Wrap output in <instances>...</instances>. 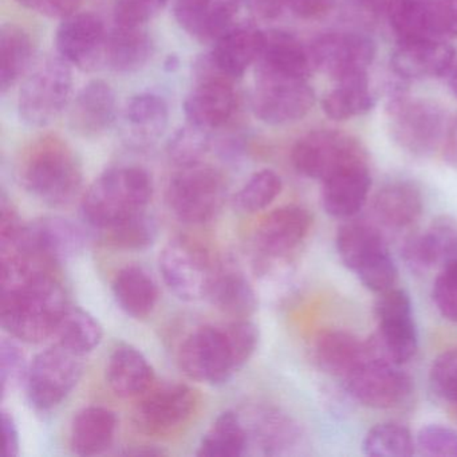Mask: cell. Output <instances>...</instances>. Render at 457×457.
I'll return each mask as SVG.
<instances>
[{
    "instance_id": "cell-40",
    "label": "cell",
    "mask_w": 457,
    "mask_h": 457,
    "mask_svg": "<svg viewBox=\"0 0 457 457\" xmlns=\"http://www.w3.org/2000/svg\"><path fill=\"white\" fill-rule=\"evenodd\" d=\"M323 111L337 121L363 116L373 109L374 98L369 87L368 74L338 82L336 89L323 98Z\"/></svg>"
},
{
    "instance_id": "cell-11",
    "label": "cell",
    "mask_w": 457,
    "mask_h": 457,
    "mask_svg": "<svg viewBox=\"0 0 457 457\" xmlns=\"http://www.w3.org/2000/svg\"><path fill=\"white\" fill-rule=\"evenodd\" d=\"M376 317L379 334L376 344L371 345L376 357L397 365L411 361L419 349V333L409 294L395 287L378 294Z\"/></svg>"
},
{
    "instance_id": "cell-32",
    "label": "cell",
    "mask_w": 457,
    "mask_h": 457,
    "mask_svg": "<svg viewBox=\"0 0 457 457\" xmlns=\"http://www.w3.org/2000/svg\"><path fill=\"white\" fill-rule=\"evenodd\" d=\"M371 208L382 226L403 229L419 220L424 210V200L414 184L392 181L376 192Z\"/></svg>"
},
{
    "instance_id": "cell-33",
    "label": "cell",
    "mask_w": 457,
    "mask_h": 457,
    "mask_svg": "<svg viewBox=\"0 0 457 457\" xmlns=\"http://www.w3.org/2000/svg\"><path fill=\"white\" fill-rule=\"evenodd\" d=\"M106 379L119 397H140L151 389L154 371L140 350L130 345H121L109 358Z\"/></svg>"
},
{
    "instance_id": "cell-36",
    "label": "cell",
    "mask_w": 457,
    "mask_h": 457,
    "mask_svg": "<svg viewBox=\"0 0 457 457\" xmlns=\"http://www.w3.org/2000/svg\"><path fill=\"white\" fill-rule=\"evenodd\" d=\"M37 46L33 37L21 26L9 23L0 29V89L15 87L31 71Z\"/></svg>"
},
{
    "instance_id": "cell-10",
    "label": "cell",
    "mask_w": 457,
    "mask_h": 457,
    "mask_svg": "<svg viewBox=\"0 0 457 457\" xmlns=\"http://www.w3.org/2000/svg\"><path fill=\"white\" fill-rule=\"evenodd\" d=\"M366 162L365 151L352 136L338 130H314L296 141L291 162L299 175L325 181L347 165Z\"/></svg>"
},
{
    "instance_id": "cell-57",
    "label": "cell",
    "mask_w": 457,
    "mask_h": 457,
    "mask_svg": "<svg viewBox=\"0 0 457 457\" xmlns=\"http://www.w3.org/2000/svg\"><path fill=\"white\" fill-rule=\"evenodd\" d=\"M449 89H451L452 95L457 98V68L452 71L451 79H449Z\"/></svg>"
},
{
    "instance_id": "cell-34",
    "label": "cell",
    "mask_w": 457,
    "mask_h": 457,
    "mask_svg": "<svg viewBox=\"0 0 457 457\" xmlns=\"http://www.w3.org/2000/svg\"><path fill=\"white\" fill-rule=\"evenodd\" d=\"M207 298L213 307L229 317H250L258 307V294L247 275L232 267H216Z\"/></svg>"
},
{
    "instance_id": "cell-1",
    "label": "cell",
    "mask_w": 457,
    "mask_h": 457,
    "mask_svg": "<svg viewBox=\"0 0 457 457\" xmlns=\"http://www.w3.org/2000/svg\"><path fill=\"white\" fill-rule=\"evenodd\" d=\"M25 253L2 256L0 323L20 341L38 344L57 330L68 310L65 291Z\"/></svg>"
},
{
    "instance_id": "cell-24",
    "label": "cell",
    "mask_w": 457,
    "mask_h": 457,
    "mask_svg": "<svg viewBox=\"0 0 457 457\" xmlns=\"http://www.w3.org/2000/svg\"><path fill=\"white\" fill-rule=\"evenodd\" d=\"M312 219L306 208L286 205L272 211L262 220L255 234L259 253L287 258L309 234Z\"/></svg>"
},
{
    "instance_id": "cell-38",
    "label": "cell",
    "mask_w": 457,
    "mask_h": 457,
    "mask_svg": "<svg viewBox=\"0 0 457 457\" xmlns=\"http://www.w3.org/2000/svg\"><path fill=\"white\" fill-rule=\"evenodd\" d=\"M248 453L245 421L237 411H223L203 436L197 449L200 457H239Z\"/></svg>"
},
{
    "instance_id": "cell-25",
    "label": "cell",
    "mask_w": 457,
    "mask_h": 457,
    "mask_svg": "<svg viewBox=\"0 0 457 457\" xmlns=\"http://www.w3.org/2000/svg\"><path fill=\"white\" fill-rule=\"evenodd\" d=\"M242 0H176L179 26L200 42H215L232 28Z\"/></svg>"
},
{
    "instance_id": "cell-39",
    "label": "cell",
    "mask_w": 457,
    "mask_h": 457,
    "mask_svg": "<svg viewBox=\"0 0 457 457\" xmlns=\"http://www.w3.org/2000/svg\"><path fill=\"white\" fill-rule=\"evenodd\" d=\"M389 21L398 39H443L436 26L433 2L390 0Z\"/></svg>"
},
{
    "instance_id": "cell-17",
    "label": "cell",
    "mask_w": 457,
    "mask_h": 457,
    "mask_svg": "<svg viewBox=\"0 0 457 457\" xmlns=\"http://www.w3.org/2000/svg\"><path fill=\"white\" fill-rule=\"evenodd\" d=\"M106 37L108 31L97 15L76 12L58 26L55 46L69 65L92 71L105 61Z\"/></svg>"
},
{
    "instance_id": "cell-28",
    "label": "cell",
    "mask_w": 457,
    "mask_h": 457,
    "mask_svg": "<svg viewBox=\"0 0 457 457\" xmlns=\"http://www.w3.org/2000/svg\"><path fill=\"white\" fill-rule=\"evenodd\" d=\"M122 133L133 148L146 149L164 136L170 122L167 101L154 93L133 96L122 114Z\"/></svg>"
},
{
    "instance_id": "cell-41",
    "label": "cell",
    "mask_w": 457,
    "mask_h": 457,
    "mask_svg": "<svg viewBox=\"0 0 457 457\" xmlns=\"http://www.w3.org/2000/svg\"><path fill=\"white\" fill-rule=\"evenodd\" d=\"M54 336L58 344L71 352L84 355L93 352L103 341V326L81 307L66 310Z\"/></svg>"
},
{
    "instance_id": "cell-49",
    "label": "cell",
    "mask_w": 457,
    "mask_h": 457,
    "mask_svg": "<svg viewBox=\"0 0 457 457\" xmlns=\"http://www.w3.org/2000/svg\"><path fill=\"white\" fill-rule=\"evenodd\" d=\"M416 448L424 456L457 457V430L445 425H427L417 433Z\"/></svg>"
},
{
    "instance_id": "cell-43",
    "label": "cell",
    "mask_w": 457,
    "mask_h": 457,
    "mask_svg": "<svg viewBox=\"0 0 457 457\" xmlns=\"http://www.w3.org/2000/svg\"><path fill=\"white\" fill-rule=\"evenodd\" d=\"M101 231L106 242L119 250L143 251L154 245L159 227L156 220L143 211Z\"/></svg>"
},
{
    "instance_id": "cell-44",
    "label": "cell",
    "mask_w": 457,
    "mask_h": 457,
    "mask_svg": "<svg viewBox=\"0 0 457 457\" xmlns=\"http://www.w3.org/2000/svg\"><path fill=\"white\" fill-rule=\"evenodd\" d=\"M282 188V179L277 172L271 170H259L235 195L234 207L240 212H258L269 207L279 196Z\"/></svg>"
},
{
    "instance_id": "cell-52",
    "label": "cell",
    "mask_w": 457,
    "mask_h": 457,
    "mask_svg": "<svg viewBox=\"0 0 457 457\" xmlns=\"http://www.w3.org/2000/svg\"><path fill=\"white\" fill-rule=\"evenodd\" d=\"M336 0H285L286 9L302 20H320L330 14Z\"/></svg>"
},
{
    "instance_id": "cell-5",
    "label": "cell",
    "mask_w": 457,
    "mask_h": 457,
    "mask_svg": "<svg viewBox=\"0 0 457 457\" xmlns=\"http://www.w3.org/2000/svg\"><path fill=\"white\" fill-rule=\"evenodd\" d=\"M73 73L62 57H46L34 63L21 87L18 114L30 128H46L71 106Z\"/></svg>"
},
{
    "instance_id": "cell-55",
    "label": "cell",
    "mask_w": 457,
    "mask_h": 457,
    "mask_svg": "<svg viewBox=\"0 0 457 457\" xmlns=\"http://www.w3.org/2000/svg\"><path fill=\"white\" fill-rule=\"evenodd\" d=\"M253 14L263 20H274L286 9L285 0H242Z\"/></svg>"
},
{
    "instance_id": "cell-13",
    "label": "cell",
    "mask_w": 457,
    "mask_h": 457,
    "mask_svg": "<svg viewBox=\"0 0 457 457\" xmlns=\"http://www.w3.org/2000/svg\"><path fill=\"white\" fill-rule=\"evenodd\" d=\"M312 65L337 82L368 74L376 55L369 37L353 31H331L314 39L309 47Z\"/></svg>"
},
{
    "instance_id": "cell-46",
    "label": "cell",
    "mask_w": 457,
    "mask_h": 457,
    "mask_svg": "<svg viewBox=\"0 0 457 457\" xmlns=\"http://www.w3.org/2000/svg\"><path fill=\"white\" fill-rule=\"evenodd\" d=\"M429 385L436 397L448 403L457 417V349L441 353L433 361Z\"/></svg>"
},
{
    "instance_id": "cell-6",
    "label": "cell",
    "mask_w": 457,
    "mask_h": 457,
    "mask_svg": "<svg viewBox=\"0 0 457 457\" xmlns=\"http://www.w3.org/2000/svg\"><path fill=\"white\" fill-rule=\"evenodd\" d=\"M165 199L170 212L183 223H207L226 203V178L218 168L204 162L181 167L170 178Z\"/></svg>"
},
{
    "instance_id": "cell-53",
    "label": "cell",
    "mask_w": 457,
    "mask_h": 457,
    "mask_svg": "<svg viewBox=\"0 0 457 457\" xmlns=\"http://www.w3.org/2000/svg\"><path fill=\"white\" fill-rule=\"evenodd\" d=\"M433 14L441 37H457V0H435Z\"/></svg>"
},
{
    "instance_id": "cell-45",
    "label": "cell",
    "mask_w": 457,
    "mask_h": 457,
    "mask_svg": "<svg viewBox=\"0 0 457 457\" xmlns=\"http://www.w3.org/2000/svg\"><path fill=\"white\" fill-rule=\"evenodd\" d=\"M210 149V136L207 130L189 124L181 128L170 138L167 146L168 157L178 167L202 162L203 156Z\"/></svg>"
},
{
    "instance_id": "cell-9",
    "label": "cell",
    "mask_w": 457,
    "mask_h": 457,
    "mask_svg": "<svg viewBox=\"0 0 457 457\" xmlns=\"http://www.w3.org/2000/svg\"><path fill=\"white\" fill-rule=\"evenodd\" d=\"M159 264L164 282L181 301L207 298L216 267L199 243L184 237L170 240L162 251Z\"/></svg>"
},
{
    "instance_id": "cell-20",
    "label": "cell",
    "mask_w": 457,
    "mask_h": 457,
    "mask_svg": "<svg viewBox=\"0 0 457 457\" xmlns=\"http://www.w3.org/2000/svg\"><path fill=\"white\" fill-rule=\"evenodd\" d=\"M245 425L248 449H255L262 456H296L306 448V435L301 425L277 409H258Z\"/></svg>"
},
{
    "instance_id": "cell-21",
    "label": "cell",
    "mask_w": 457,
    "mask_h": 457,
    "mask_svg": "<svg viewBox=\"0 0 457 457\" xmlns=\"http://www.w3.org/2000/svg\"><path fill=\"white\" fill-rule=\"evenodd\" d=\"M454 50L443 39H398L390 62L403 79H429L445 76L452 69Z\"/></svg>"
},
{
    "instance_id": "cell-14",
    "label": "cell",
    "mask_w": 457,
    "mask_h": 457,
    "mask_svg": "<svg viewBox=\"0 0 457 457\" xmlns=\"http://www.w3.org/2000/svg\"><path fill=\"white\" fill-rule=\"evenodd\" d=\"M314 103V92L304 79L256 74L253 111L264 124H293L307 116Z\"/></svg>"
},
{
    "instance_id": "cell-27",
    "label": "cell",
    "mask_w": 457,
    "mask_h": 457,
    "mask_svg": "<svg viewBox=\"0 0 457 457\" xmlns=\"http://www.w3.org/2000/svg\"><path fill=\"white\" fill-rule=\"evenodd\" d=\"M312 71L310 49L299 39L285 31H267L256 62V74L306 81Z\"/></svg>"
},
{
    "instance_id": "cell-23",
    "label": "cell",
    "mask_w": 457,
    "mask_h": 457,
    "mask_svg": "<svg viewBox=\"0 0 457 457\" xmlns=\"http://www.w3.org/2000/svg\"><path fill=\"white\" fill-rule=\"evenodd\" d=\"M457 255V221L449 216L436 218L425 231L408 237L403 258L411 271L421 274L443 267Z\"/></svg>"
},
{
    "instance_id": "cell-16",
    "label": "cell",
    "mask_w": 457,
    "mask_h": 457,
    "mask_svg": "<svg viewBox=\"0 0 457 457\" xmlns=\"http://www.w3.org/2000/svg\"><path fill=\"white\" fill-rule=\"evenodd\" d=\"M85 248L87 235L81 227L62 216H45L26 226L22 243L12 253H28L39 261L68 263L82 255Z\"/></svg>"
},
{
    "instance_id": "cell-18",
    "label": "cell",
    "mask_w": 457,
    "mask_h": 457,
    "mask_svg": "<svg viewBox=\"0 0 457 457\" xmlns=\"http://www.w3.org/2000/svg\"><path fill=\"white\" fill-rule=\"evenodd\" d=\"M196 403V393L184 384L149 389L136 408V424L149 435H167L188 421Z\"/></svg>"
},
{
    "instance_id": "cell-48",
    "label": "cell",
    "mask_w": 457,
    "mask_h": 457,
    "mask_svg": "<svg viewBox=\"0 0 457 457\" xmlns=\"http://www.w3.org/2000/svg\"><path fill=\"white\" fill-rule=\"evenodd\" d=\"M432 298L438 312L457 325V255L441 267L433 283Z\"/></svg>"
},
{
    "instance_id": "cell-7",
    "label": "cell",
    "mask_w": 457,
    "mask_h": 457,
    "mask_svg": "<svg viewBox=\"0 0 457 457\" xmlns=\"http://www.w3.org/2000/svg\"><path fill=\"white\" fill-rule=\"evenodd\" d=\"M386 113L393 141L411 156H432L445 141V113L432 101L395 96Z\"/></svg>"
},
{
    "instance_id": "cell-42",
    "label": "cell",
    "mask_w": 457,
    "mask_h": 457,
    "mask_svg": "<svg viewBox=\"0 0 457 457\" xmlns=\"http://www.w3.org/2000/svg\"><path fill=\"white\" fill-rule=\"evenodd\" d=\"M362 451L366 456L409 457L416 451V440L403 425L381 422L366 433Z\"/></svg>"
},
{
    "instance_id": "cell-50",
    "label": "cell",
    "mask_w": 457,
    "mask_h": 457,
    "mask_svg": "<svg viewBox=\"0 0 457 457\" xmlns=\"http://www.w3.org/2000/svg\"><path fill=\"white\" fill-rule=\"evenodd\" d=\"M170 0H116L113 18L116 25L145 26L156 18Z\"/></svg>"
},
{
    "instance_id": "cell-54",
    "label": "cell",
    "mask_w": 457,
    "mask_h": 457,
    "mask_svg": "<svg viewBox=\"0 0 457 457\" xmlns=\"http://www.w3.org/2000/svg\"><path fill=\"white\" fill-rule=\"evenodd\" d=\"M2 424L4 433V457H17L20 454V432L14 417L7 411H2Z\"/></svg>"
},
{
    "instance_id": "cell-56",
    "label": "cell",
    "mask_w": 457,
    "mask_h": 457,
    "mask_svg": "<svg viewBox=\"0 0 457 457\" xmlns=\"http://www.w3.org/2000/svg\"><path fill=\"white\" fill-rule=\"evenodd\" d=\"M444 157L446 162L457 170V120L453 122L444 141Z\"/></svg>"
},
{
    "instance_id": "cell-26",
    "label": "cell",
    "mask_w": 457,
    "mask_h": 457,
    "mask_svg": "<svg viewBox=\"0 0 457 457\" xmlns=\"http://www.w3.org/2000/svg\"><path fill=\"white\" fill-rule=\"evenodd\" d=\"M322 184V204L326 213L336 219L353 218L362 210L370 192L368 162L347 165Z\"/></svg>"
},
{
    "instance_id": "cell-2",
    "label": "cell",
    "mask_w": 457,
    "mask_h": 457,
    "mask_svg": "<svg viewBox=\"0 0 457 457\" xmlns=\"http://www.w3.org/2000/svg\"><path fill=\"white\" fill-rule=\"evenodd\" d=\"M20 176L26 191L49 207L73 202L82 187L81 162L57 136H44L26 149Z\"/></svg>"
},
{
    "instance_id": "cell-47",
    "label": "cell",
    "mask_w": 457,
    "mask_h": 457,
    "mask_svg": "<svg viewBox=\"0 0 457 457\" xmlns=\"http://www.w3.org/2000/svg\"><path fill=\"white\" fill-rule=\"evenodd\" d=\"M28 362L20 345L12 338H4L0 342V386L2 397L17 390L23 382L28 381Z\"/></svg>"
},
{
    "instance_id": "cell-3",
    "label": "cell",
    "mask_w": 457,
    "mask_h": 457,
    "mask_svg": "<svg viewBox=\"0 0 457 457\" xmlns=\"http://www.w3.org/2000/svg\"><path fill=\"white\" fill-rule=\"evenodd\" d=\"M152 195L154 181L144 168H111L87 188L81 203L82 215L96 228L105 229L143 212Z\"/></svg>"
},
{
    "instance_id": "cell-58",
    "label": "cell",
    "mask_w": 457,
    "mask_h": 457,
    "mask_svg": "<svg viewBox=\"0 0 457 457\" xmlns=\"http://www.w3.org/2000/svg\"><path fill=\"white\" fill-rule=\"evenodd\" d=\"M421 2H435V0H421Z\"/></svg>"
},
{
    "instance_id": "cell-37",
    "label": "cell",
    "mask_w": 457,
    "mask_h": 457,
    "mask_svg": "<svg viewBox=\"0 0 457 457\" xmlns=\"http://www.w3.org/2000/svg\"><path fill=\"white\" fill-rule=\"evenodd\" d=\"M112 287L117 303L136 320L148 317L159 301L156 280L144 267L137 264H129L120 270Z\"/></svg>"
},
{
    "instance_id": "cell-30",
    "label": "cell",
    "mask_w": 457,
    "mask_h": 457,
    "mask_svg": "<svg viewBox=\"0 0 457 457\" xmlns=\"http://www.w3.org/2000/svg\"><path fill=\"white\" fill-rule=\"evenodd\" d=\"M318 366L331 376L346 378L355 369L374 357L370 344L344 330H323L314 339Z\"/></svg>"
},
{
    "instance_id": "cell-29",
    "label": "cell",
    "mask_w": 457,
    "mask_h": 457,
    "mask_svg": "<svg viewBox=\"0 0 457 457\" xmlns=\"http://www.w3.org/2000/svg\"><path fill=\"white\" fill-rule=\"evenodd\" d=\"M266 33L253 26H232L213 44L211 65L231 79H240L250 66L258 62Z\"/></svg>"
},
{
    "instance_id": "cell-51",
    "label": "cell",
    "mask_w": 457,
    "mask_h": 457,
    "mask_svg": "<svg viewBox=\"0 0 457 457\" xmlns=\"http://www.w3.org/2000/svg\"><path fill=\"white\" fill-rule=\"evenodd\" d=\"M15 2L42 17L63 20L79 10L82 0H15Z\"/></svg>"
},
{
    "instance_id": "cell-35",
    "label": "cell",
    "mask_w": 457,
    "mask_h": 457,
    "mask_svg": "<svg viewBox=\"0 0 457 457\" xmlns=\"http://www.w3.org/2000/svg\"><path fill=\"white\" fill-rule=\"evenodd\" d=\"M117 430V416L103 406H87L71 422V451L79 456H96L111 448Z\"/></svg>"
},
{
    "instance_id": "cell-31",
    "label": "cell",
    "mask_w": 457,
    "mask_h": 457,
    "mask_svg": "<svg viewBox=\"0 0 457 457\" xmlns=\"http://www.w3.org/2000/svg\"><path fill=\"white\" fill-rule=\"evenodd\" d=\"M154 41L145 26L116 25L108 31L105 61L117 73L129 74L141 71L154 54Z\"/></svg>"
},
{
    "instance_id": "cell-12",
    "label": "cell",
    "mask_w": 457,
    "mask_h": 457,
    "mask_svg": "<svg viewBox=\"0 0 457 457\" xmlns=\"http://www.w3.org/2000/svg\"><path fill=\"white\" fill-rule=\"evenodd\" d=\"M82 355L57 345L37 355L29 369L28 395L42 411L60 405L79 384L84 371Z\"/></svg>"
},
{
    "instance_id": "cell-8",
    "label": "cell",
    "mask_w": 457,
    "mask_h": 457,
    "mask_svg": "<svg viewBox=\"0 0 457 457\" xmlns=\"http://www.w3.org/2000/svg\"><path fill=\"white\" fill-rule=\"evenodd\" d=\"M179 363L187 377L220 385L243 368L226 328L204 326L187 337L179 352Z\"/></svg>"
},
{
    "instance_id": "cell-15",
    "label": "cell",
    "mask_w": 457,
    "mask_h": 457,
    "mask_svg": "<svg viewBox=\"0 0 457 457\" xmlns=\"http://www.w3.org/2000/svg\"><path fill=\"white\" fill-rule=\"evenodd\" d=\"M398 366L385 358H370L344 379L345 387L361 405L395 408L411 393V377Z\"/></svg>"
},
{
    "instance_id": "cell-19",
    "label": "cell",
    "mask_w": 457,
    "mask_h": 457,
    "mask_svg": "<svg viewBox=\"0 0 457 457\" xmlns=\"http://www.w3.org/2000/svg\"><path fill=\"white\" fill-rule=\"evenodd\" d=\"M212 69L213 73L203 77L184 101V113L189 124L207 132L226 127L237 108L231 79L219 73L213 66Z\"/></svg>"
},
{
    "instance_id": "cell-4",
    "label": "cell",
    "mask_w": 457,
    "mask_h": 457,
    "mask_svg": "<svg viewBox=\"0 0 457 457\" xmlns=\"http://www.w3.org/2000/svg\"><path fill=\"white\" fill-rule=\"evenodd\" d=\"M336 245L342 263L357 275L368 290L382 294L395 287L397 266L384 235L374 224L347 221L337 232Z\"/></svg>"
},
{
    "instance_id": "cell-22",
    "label": "cell",
    "mask_w": 457,
    "mask_h": 457,
    "mask_svg": "<svg viewBox=\"0 0 457 457\" xmlns=\"http://www.w3.org/2000/svg\"><path fill=\"white\" fill-rule=\"evenodd\" d=\"M117 119V98L108 82L93 79L79 90L69 111L71 132L85 138L103 136Z\"/></svg>"
}]
</instances>
